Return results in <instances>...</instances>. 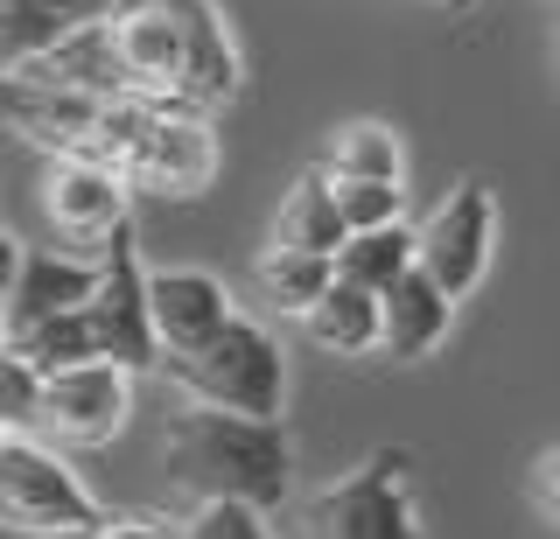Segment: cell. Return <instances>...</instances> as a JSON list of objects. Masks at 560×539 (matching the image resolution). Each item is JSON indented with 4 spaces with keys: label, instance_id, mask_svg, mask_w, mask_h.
I'll list each match as a JSON object with an SVG mask.
<instances>
[{
    "label": "cell",
    "instance_id": "cell-1",
    "mask_svg": "<svg viewBox=\"0 0 560 539\" xmlns=\"http://www.w3.org/2000/svg\"><path fill=\"white\" fill-rule=\"evenodd\" d=\"M119 92L162 113H218L238 98L245 63L218 0H119L105 14Z\"/></svg>",
    "mask_w": 560,
    "mask_h": 539
},
{
    "label": "cell",
    "instance_id": "cell-2",
    "mask_svg": "<svg viewBox=\"0 0 560 539\" xmlns=\"http://www.w3.org/2000/svg\"><path fill=\"white\" fill-rule=\"evenodd\" d=\"M162 462L168 483L197 504H253V512L273 518L294 491L288 421H253V413L189 407V399L162 427Z\"/></svg>",
    "mask_w": 560,
    "mask_h": 539
},
{
    "label": "cell",
    "instance_id": "cell-3",
    "mask_svg": "<svg viewBox=\"0 0 560 539\" xmlns=\"http://www.w3.org/2000/svg\"><path fill=\"white\" fill-rule=\"evenodd\" d=\"M162 372L189 407H224V413H253V421L288 413V358H280L273 329L253 316H232L210 343L162 358Z\"/></svg>",
    "mask_w": 560,
    "mask_h": 539
},
{
    "label": "cell",
    "instance_id": "cell-4",
    "mask_svg": "<svg viewBox=\"0 0 560 539\" xmlns=\"http://www.w3.org/2000/svg\"><path fill=\"white\" fill-rule=\"evenodd\" d=\"M413 448H372L302 504V539H428L413 512Z\"/></svg>",
    "mask_w": 560,
    "mask_h": 539
},
{
    "label": "cell",
    "instance_id": "cell-5",
    "mask_svg": "<svg viewBox=\"0 0 560 539\" xmlns=\"http://www.w3.org/2000/svg\"><path fill=\"white\" fill-rule=\"evenodd\" d=\"M0 518L22 539H92L105 512L63 462V448L35 434H0Z\"/></svg>",
    "mask_w": 560,
    "mask_h": 539
},
{
    "label": "cell",
    "instance_id": "cell-6",
    "mask_svg": "<svg viewBox=\"0 0 560 539\" xmlns=\"http://www.w3.org/2000/svg\"><path fill=\"white\" fill-rule=\"evenodd\" d=\"M148 281H154V273L140 267L133 224H127V232L98 253V294L84 302V308H92V323H98L105 364H127V372H162V337H154Z\"/></svg>",
    "mask_w": 560,
    "mask_h": 539
},
{
    "label": "cell",
    "instance_id": "cell-7",
    "mask_svg": "<svg viewBox=\"0 0 560 539\" xmlns=\"http://www.w3.org/2000/svg\"><path fill=\"white\" fill-rule=\"evenodd\" d=\"M490 253H498V197L469 176L434 203L428 224H420V273L442 281L455 302H463V294L490 273Z\"/></svg>",
    "mask_w": 560,
    "mask_h": 539
},
{
    "label": "cell",
    "instance_id": "cell-8",
    "mask_svg": "<svg viewBox=\"0 0 560 539\" xmlns=\"http://www.w3.org/2000/svg\"><path fill=\"white\" fill-rule=\"evenodd\" d=\"M133 378L127 364H78V372H57L43 386V413H35V434L49 448H98L127 427L133 413Z\"/></svg>",
    "mask_w": 560,
    "mask_h": 539
},
{
    "label": "cell",
    "instance_id": "cell-9",
    "mask_svg": "<svg viewBox=\"0 0 560 539\" xmlns=\"http://www.w3.org/2000/svg\"><path fill=\"white\" fill-rule=\"evenodd\" d=\"M127 203H133V183L119 168H98V162H49L43 176V218L57 224V238H70L84 259H98L127 232Z\"/></svg>",
    "mask_w": 560,
    "mask_h": 539
},
{
    "label": "cell",
    "instance_id": "cell-10",
    "mask_svg": "<svg viewBox=\"0 0 560 539\" xmlns=\"http://www.w3.org/2000/svg\"><path fill=\"white\" fill-rule=\"evenodd\" d=\"M98 294V259L84 253H49L28 238H8V343L35 337L43 323L70 316Z\"/></svg>",
    "mask_w": 560,
    "mask_h": 539
},
{
    "label": "cell",
    "instance_id": "cell-11",
    "mask_svg": "<svg viewBox=\"0 0 560 539\" xmlns=\"http://www.w3.org/2000/svg\"><path fill=\"white\" fill-rule=\"evenodd\" d=\"M218 176V133L203 113H154L148 141L133 148L127 183L148 197H203Z\"/></svg>",
    "mask_w": 560,
    "mask_h": 539
},
{
    "label": "cell",
    "instance_id": "cell-12",
    "mask_svg": "<svg viewBox=\"0 0 560 539\" xmlns=\"http://www.w3.org/2000/svg\"><path fill=\"white\" fill-rule=\"evenodd\" d=\"M148 302H154V337H162V358L197 351V343H210L224 323L238 316V308H232V288H224L218 273H203V267H162L148 281Z\"/></svg>",
    "mask_w": 560,
    "mask_h": 539
},
{
    "label": "cell",
    "instance_id": "cell-13",
    "mask_svg": "<svg viewBox=\"0 0 560 539\" xmlns=\"http://www.w3.org/2000/svg\"><path fill=\"white\" fill-rule=\"evenodd\" d=\"M378 308H385V337H378V358H393V364H420V358H434L448 343V323H455V294L442 281H428V273H407L393 294H378Z\"/></svg>",
    "mask_w": 560,
    "mask_h": 539
},
{
    "label": "cell",
    "instance_id": "cell-14",
    "mask_svg": "<svg viewBox=\"0 0 560 539\" xmlns=\"http://www.w3.org/2000/svg\"><path fill=\"white\" fill-rule=\"evenodd\" d=\"M119 0H0V57L14 63H35L43 49H57L63 36L105 22Z\"/></svg>",
    "mask_w": 560,
    "mask_h": 539
},
{
    "label": "cell",
    "instance_id": "cell-15",
    "mask_svg": "<svg viewBox=\"0 0 560 539\" xmlns=\"http://www.w3.org/2000/svg\"><path fill=\"white\" fill-rule=\"evenodd\" d=\"M273 246H294V253H323L337 259L350 246V224L337 211V183L323 176V168H308L302 183L280 197V218H273Z\"/></svg>",
    "mask_w": 560,
    "mask_h": 539
},
{
    "label": "cell",
    "instance_id": "cell-16",
    "mask_svg": "<svg viewBox=\"0 0 560 539\" xmlns=\"http://www.w3.org/2000/svg\"><path fill=\"white\" fill-rule=\"evenodd\" d=\"M302 329H308L315 351H329V358H372L378 337H385V308H378V294L337 281V288H329L323 302L302 316Z\"/></svg>",
    "mask_w": 560,
    "mask_h": 539
},
{
    "label": "cell",
    "instance_id": "cell-17",
    "mask_svg": "<svg viewBox=\"0 0 560 539\" xmlns=\"http://www.w3.org/2000/svg\"><path fill=\"white\" fill-rule=\"evenodd\" d=\"M420 267V232L413 224H385V232H350V246L337 253V281L364 294H393Z\"/></svg>",
    "mask_w": 560,
    "mask_h": 539
},
{
    "label": "cell",
    "instance_id": "cell-18",
    "mask_svg": "<svg viewBox=\"0 0 560 539\" xmlns=\"http://www.w3.org/2000/svg\"><path fill=\"white\" fill-rule=\"evenodd\" d=\"M323 176L329 183H399L407 176V148L378 119H350V127H337V141L323 148Z\"/></svg>",
    "mask_w": 560,
    "mask_h": 539
},
{
    "label": "cell",
    "instance_id": "cell-19",
    "mask_svg": "<svg viewBox=\"0 0 560 539\" xmlns=\"http://www.w3.org/2000/svg\"><path fill=\"white\" fill-rule=\"evenodd\" d=\"M253 281H259V294H267L280 316L302 323L308 308L323 302L329 288H337V259H323V253H294V246H267V253H259V267H253Z\"/></svg>",
    "mask_w": 560,
    "mask_h": 539
},
{
    "label": "cell",
    "instance_id": "cell-20",
    "mask_svg": "<svg viewBox=\"0 0 560 539\" xmlns=\"http://www.w3.org/2000/svg\"><path fill=\"white\" fill-rule=\"evenodd\" d=\"M8 351H22V358H28L43 378H57V372H78V364H105V343H98V323H92V308H70V316L43 323L35 337L8 343Z\"/></svg>",
    "mask_w": 560,
    "mask_h": 539
},
{
    "label": "cell",
    "instance_id": "cell-21",
    "mask_svg": "<svg viewBox=\"0 0 560 539\" xmlns=\"http://www.w3.org/2000/svg\"><path fill=\"white\" fill-rule=\"evenodd\" d=\"M43 386H49V378L35 372L22 351H0V421H8V434H35V413H43Z\"/></svg>",
    "mask_w": 560,
    "mask_h": 539
},
{
    "label": "cell",
    "instance_id": "cell-22",
    "mask_svg": "<svg viewBox=\"0 0 560 539\" xmlns=\"http://www.w3.org/2000/svg\"><path fill=\"white\" fill-rule=\"evenodd\" d=\"M337 211L350 232H385V224H407V189L399 183H337Z\"/></svg>",
    "mask_w": 560,
    "mask_h": 539
},
{
    "label": "cell",
    "instance_id": "cell-23",
    "mask_svg": "<svg viewBox=\"0 0 560 539\" xmlns=\"http://www.w3.org/2000/svg\"><path fill=\"white\" fill-rule=\"evenodd\" d=\"M189 539H273V526L253 504H197L189 512Z\"/></svg>",
    "mask_w": 560,
    "mask_h": 539
},
{
    "label": "cell",
    "instance_id": "cell-24",
    "mask_svg": "<svg viewBox=\"0 0 560 539\" xmlns=\"http://www.w3.org/2000/svg\"><path fill=\"white\" fill-rule=\"evenodd\" d=\"M92 539H189V518H168V512H105Z\"/></svg>",
    "mask_w": 560,
    "mask_h": 539
},
{
    "label": "cell",
    "instance_id": "cell-25",
    "mask_svg": "<svg viewBox=\"0 0 560 539\" xmlns=\"http://www.w3.org/2000/svg\"><path fill=\"white\" fill-rule=\"evenodd\" d=\"M533 497H539V512H547L553 526H560V442L533 456Z\"/></svg>",
    "mask_w": 560,
    "mask_h": 539
},
{
    "label": "cell",
    "instance_id": "cell-26",
    "mask_svg": "<svg viewBox=\"0 0 560 539\" xmlns=\"http://www.w3.org/2000/svg\"><path fill=\"white\" fill-rule=\"evenodd\" d=\"M448 8H463V0H448Z\"/></svg>",
    "mask_w": 560,
    "mask_h": 539
},
{
    "label": "cell",
    "instance_id": "cell-27",
    "mask_svg": "<svg viewBox=\"0 0 560 539\" xmlns=\"http://www.w3.org/2000/svg\"><path fill=\"white\" fill-rule=\"evenodd\" d=\"M553 57H560V43H553Z\"/></svg>",
    "mask_w": 560,
    "mask_h": 539
}]
</instances>
